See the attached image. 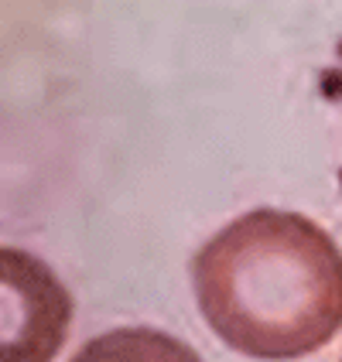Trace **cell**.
Here are the masks:
<instances>
[{
	"label": "cell",
	"instance_id": "cell-1",
	"mask_svg": "<svg viewBox=\"0 0 342 362\" xmlns=\"http://www.w3.org/2000/svg\"><path fill=\"white\" fill-rule=\"evenodd\" d=\"M192 284L209 328L253 359H302L342 332V250L298 212L233 219L195 253Z\"/></svg>",
	"mask_w": 342,
	"mask_h": 362
},
{
	"label": "cell",
	"instance_id": "cell-2",
	"mask_svg": "<svg viewBox=\"0 0 342 362\" xmlns=\"http://www.w3.org/2000/svg\"><path fill=\"white\" fill-rule=\"evenodd\" d=\"M72 325V294L45 260L0 246V362H52Z\"/></svg>",
	"mask_w": 342,
	"mask_h": 362
},
{
	"label": "cell",
	"instance_id": "cell-3",
	"mask_svg": "<svg viewBox=\"0 0 342 362\" xmlns=\"http://www.w3.org/2000/svg\"><path fill=\"white\" fill-rule=\"evenodd\" d=\"M72 362H202L195 349L158 328H113L76 352Z\"/></svg>",
	"mask_w": 342,
	"mask_h": 362
}]
</instances>
